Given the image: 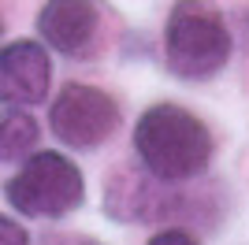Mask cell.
<instances>
[{
  "label": "cell",
  "mask_w": 249,
  "mask_h": 245,
  "mask_svg": "<svg viewBox=\"0 0 249 245\" xmlns=\"http://www.w3.org/2000/svg\"><path fill=\"white\" fill-rule=\"evenodd\" d=\"M212 134L194 112L178 104H153L134 122V153L153 178L190 182L212 163Z\"/></svg>",
  "instance_id": "1"
},
{
  "label": "cell",
  "mask_w": 249,
  "mask_h": 245,
  "mask_svg": "<svg viewBox=\"0 0 249 245\" xmlns=\"http://www.w3.org/2000/svg\"><path fill=\"white\" fill-rule=\"evenodd\" d=\"M164 56L171 74L186 82H205L231 60V30L223 15L197 0H178L164 26Z\"/></svg>",
  "instance_id": "2"
},
{
  "label": "cell",
  "mask_w": 249,
  "mask_h": 245,
  "mask_svg": "<svg viewBox=\"0 0 249 245\" xmlns=\"http://www.w3.org/2000/svg\"><path fill=\"white\" fill-rule=\"evenodd\" d=\"M4 197L19 215L63 219L86 201V178L63 153H30L4 182Z\"/></svg>",
  "instance_id": "3"
},
{
  "label": "cell",
  "mask_w": 249,
  "mask_h": 245,
  "mask_svg": "<svg viewBox=\"0 0 249 245\" xmlns=\"http://www.w3.org/2000/svg\"><path fill=\"white\" fill-rule=\"evenodd\" d=\"M119 122H123V115H119L115 97L97 89V86H86V82L63 86L49 108L52 134L67 149H78V153H89V149L104 145L119 130Z\"/></svg>",
  "instance_id": "4"
},
{
  "label": "cell",
  "mask_w": 249,
  "mask_h": 245,
  "mask_svg": "<svg viewBox=\"0 0 249 245\" xmlns=\"http://www.w3.org/2000/svg\"><path fill=\"white\" fill-rule=\"evenodd\" d=\"M52 86V60L41 41H8L0 49V101L4 104H41Z\"/></svg>",
  "instance_id": "5"
},
{
  "label": "cell",
  "mask_w": 249,
  "mask_h": 245,
  "mask_svg": "<svg viewBox=\"0 0 249 245\" xmlns=\"http://www.w3.org/2000/svg\"><path fill=\"white\" fill-rule=\"evenodd\" d=\"M101 30L97 0H45L37 11V34L63 56H86Z\"/></svg>",
  "instance_id": "6"
},
{
  "label": "cell",
  "mask_w": 249,
  "mask_h": 245,
  "mask_svg": "<svg viewBox=\"0 0 249 245\" xmlns=\"http://www.w3.org/2000/svg\"><path fill=\"white\" fill-rule=\"evenodd\" d=\"M171 182H160L153 175H134V171H119L104 190V208L112 219L119 223H153L164 215H175L178 197L171 190H164Z\"/></svg>",
  "instance_id": "7"
},
{
  "label": "cell",
  "mask_w": 249,
  "mask_h": 245,
  "mask_svg": "<svg viewBox=\"0 0 249 245\" xmlns=\"http://www.w3.org/2000/svg\"><path fill=\"white\" fill-rule=\"evenodd\" d=\"M37 138H41V126L26 108L19 104H4L0 108V160H26V156L37 149Z\"/></svg>",
  "instance_id": "8"
},
{
  "label": "cell",
  "mask_w": 249,
  "mask_h": 245,
  "mask_svg": "<svg viewBox=\"0 0 249 245\" xmlns=\"http://www.w3.org/2000/svg\"><path fill=\"white\" fill-rule=\"evenodd\" d=\"M0 245H30V234L11 215H0Z\"/></svg>",
  "instance_id": "9"
},
{
  "label": "cell",
  "mask_w": 249,
  "mask_h": 245,
  "mask_svg": "<svg viewBox=\"0 0 249 245\" xmlns=\"http://www.w3.org/2000/svg\"><path fill=\"white\" fill-rule=\"evenodd\" d=\"M41 245H101V242L86 238V234H45Z\"/></svg>",
  "instance_id": "10"
},
{
  "label": "cell",
  "mask_w": 249,
  "mask_h": 245,
  "mask_svg": "<svg viewBox=\"0 0 249 245\" xmlns=\"http://www.w3.org/2000/svg\"><path fill=\"white\" fill-rule=\"evenodd\" d=\"M149 245H197V242H194L186 230H160Z\"/></svg>",
  "instance_id": "11"
},
{
  "label": "cell",
  "mask_w": 249,
  "mask_h": 245,
  "mask_svg": "<svg viewBox=\"0 0 249 245\" xmlns=\"http://www.w3.org/2000/svg\"><path fill=\"white\" fill-rule=\"evenodd\" d=\"M0 34H4V19H0Z\"/></svg>",
  "instance_id": "12"
}]
</instances>
